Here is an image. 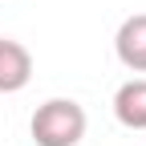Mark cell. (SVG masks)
Masks as SVG:
<instances>
[{"label": "cell", "instance_id": "cell-4", "mask_svg": "<svg viewBox=\"0 0 146 146\" xmlns=\"http://www.w3.org/2000/svg\"><path fill=\"white\" fill-rule=\"evenodd\" d=\"M114 114L126 130H146V77L126 81L114 94Z\"/></svg>", "mask_w": 146, "mask_h": 146}, {"label": "cell", "instance_id": "cell-3", "mask_svg": "<svg viewBox=\"0 0 146 146\" xmlns=\"http://www.w3.org/2000/svg\"><path fill=\"white\" fill-rule=\"evenodd\" d=\"M114 49H118V61H122L126 69L146 73V12H134V16L122 21Z\"/></svg>", "mask_w": 146, "mask_h": 146}, {"label": "cell", "instance_id": "cell-2", "mask_svg": "<svg viewBox=\"0 0 146 146\" xmlns=\"http://www.w3.org/2000/svg\"><path fill=\"white\" fill-rule=\"evenodd\" d=\"M33 77V57L21 41L12 36H0V94H16L25 89Z\"/></svg>", "mask_w": 146, "mask_h": 146}, {"label": "cell", "instance_id": "cell-1", "mask_svg": "<svg viewBox=\"0 0 146 146\" xmlns=\"http://www.w3.org/2000/svg\"><path fill=\"white\" fill-rule=\"evenodd\" d=\"M85 138V110L69 98H53L33 114V142L36 146H77Z\"/></svg>", "mask_w": 146, "mask_h": 146}]
</instances>
